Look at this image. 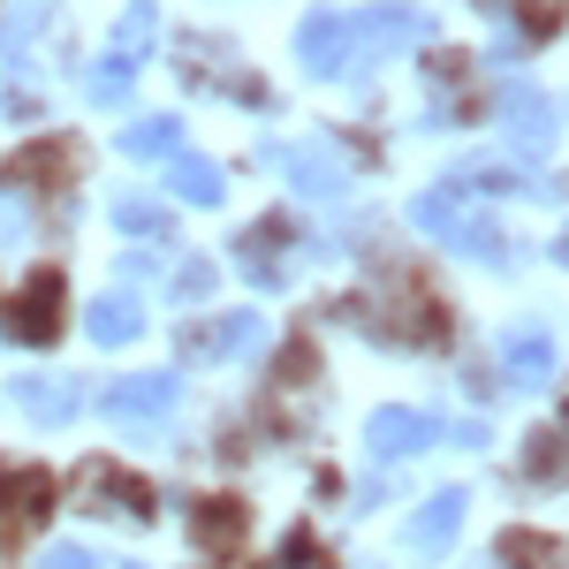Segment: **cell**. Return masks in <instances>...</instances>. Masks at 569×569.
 Instances as JSON below:
<instances>
[{
    "instance_id": "obj_18",
    "label": "cell",
    "mask_w": 569,
    "mask_h": 569,
    "mask_svg": "<svg viewBox=\"0 0 569 569\" xmlns=\"http://www.w3.org/2000/svg\"><path fill=\"white\" fill-rule=\"evenodd\" d=\"M228 335H220V357H251V350H266V319L259 311H236V319H220Z\"/></svg>"
},
{
    "instance_id": "obj_8",
    "label": "cell",
    "mask_w": 569,
    "mask_h": 569,
    "mask_svg": "<svg viewBox=\"0 0 569 569\" xmlns=\"http://www.w3.org/2000/svg\"><path fill=\"white\" fill-rule=\"evenodd\" d=\"M501 380L509 388H547L555 380V335L547 327H509L501 335Z\"/></svg>"
},
{
    "instance_id": "obj_6",
    "label": "cell",
    "mask_w": 569,
    "mask_h": 569,
    "mask_svg": "<svg viewBox=\"0 0 569 569\" xmlns=\"http://www.w3.org/2000/svg\"><path fill=\"white\" fill-rule=\"evenodd\" d=\"M61 297H69V289H61V273L39 266V273H31V289L8 305V335H23V342H53V335H61Z\"/></svg>"
},
{
    "instance_id": "obj_24",
    "label": "cell",
    "mask_w": 569,
    "mask_h": 569,
    "mask_svg": "<svg viewBox=\"0 0 569 569\" xmlns=\"http://www.w3.org/2000/svg\"><path fill=\"white\" fill-rule=\"evenodd\" d=\"M555 448H562L555 433H531V471H539V479H555V463H562Z\"/></svg>"
},
{
    "instance_id": "obj_7",
    "label": "cell",
    "mask_w": 569,
    "mask_h": 569,
    "mask_svg": "<svg viewBox=\"0 0 569 569\" xmlns=\"http://www.w3.org/2000/svg\"><path fill=\"white\" fill-rule=\"evenodd\" d=\"M493 114L509 122V144H517V152H547V137H555V107H547V91L501 84V91H493Z\"/></svg>"
},
{
    "instance_id": "obj_21",
    "label": "cell",
    "mask_w": 569,
    "mask_h": 569,
    "mask_svg": "<svg viewBox=\"0 0 569 569\" xmlns=\"http://www.w3.org/2000/svg\"><path fill=\"white\" fill-rule=\"evenodd\" d=\"M562 16H569V0H525V31H531V39H547Z\"/></svg>"
},
{
    "instance_id": "obj_5",
    "label": "cell",
    "mask_w": 569,
    "mask_h": 569,
    "mask_svg": "<svg viewBox=\"0 0 569 569\" xmlns=\"http://www.w3.org/2000/svg\"><path fill=\"white\" fill-rule=\"evenodd\" d=\"M297 61H305V69H319V77H350V69H357L350 16H335V8L305 16V31H297Z\"/></svg>"
},
{
    "instance_id": "obj_20",
    "label": "cell",
    "mask_w": 569,
    "mask_h": 569,
    "mask_svg": "<svg viewBox=\"0 0 569 569\" xmlns=\"http://www.w3.org/2000/svg\"><path fill=\"white\" fill-rule=\"evenodd\" d=\"M114 220H122L130 236H160V228H168V213H160L152 198H122V206H114Z\"/></svg>"
},
{
    "instance_id": "obj_13",
    "label": "cell",
    "mask_w": 569,
    "mask_h": 569,
    "mask_svg": "<svg viewBox=\"0 0 569 569\" xmlns=\"http://www.w3.org/2000/svg\"><path fill=\"white\" fill-rule=\"evenodd\" d=\"M84 327H91V342H130V335H144V305H137L130 289H107V297H91L84 305Z\"/></svg>"
},
{
    "instance_id": "obj_12",
    "label": "cell",
    "mask_w": 569,
    "mask_h": 569,
    "mask_svg": "<svg viewBox=\"0 0 569 569\" xmlns=\"http://www.w3.org/2000/svg\"><path fill=\"white\" fill-rule=\"evenodd\" d=\"M77 486H84L91 501H107L99 517H144V509H152V486L130 479V471H114V463H91V471H84Z\"/></svg>"
},
{
    "instance_id": "obj_15",
    "label": "cell",
    "mask_w": 569,
    "mask_h": 569,
    "mask_svg": "<svg viewBox=\"0 0 569 569\" xmlns=\"http://www.w3.org/2000/svg\"><path fill=\"white\" fill-rule=\"evenodd\" d=\"M168 190H176L182 206H220V198H228V176H220L213 160L182 152V160H168Z\"/></svg>"
},
{
    "instance_id": "obj_16",
    "label": "cell",
    "mask_w": 569,
    "mask_h": 569,
    "mask_svg": "<svg viewBox=\"0 0 569 569\" xmlns=\"http://www.w3.org/2000/svg\"><path fill=\"white\" fill-rule=\"evenodd\" d=\"M176 144H182V122H176V114H144V122H130V130H122V152H130V160H168Z\"/></svg>"
},
{
    "instance_id": "obj_23",
    "label": "cell",
    "mask_w": 569,
    "mask_h": 569,
    "mask_svg": "<svg viewBox=\"0 0 569 569\" xmlns=\"http://www.w3.org/2000/svg\"><path fill=\"white\" fill-rule=\"evenodd\" d=\"M206 289H213V266H190V273H176V297H182V305H198Z\"/></svg>"
},
{
    "instance_id": "obj_2",
    "label": "cell",
    "mask_w": 569,
    "mask_h": 569,
    "mask_svg": "<svg viewBox=\"0 0 569 569\" xmlns=\"http://www.w3.org/2000/svg\"><path fill=\"white\" fill-rule=\"evenodd\" d=\"M418 39H433V16L410 8V0H380V8L350 16V53L357 61H388V53H402V46H418Z\"/></svg>"
},
{
    "instance_id": "obj_19",
    "label": "cell",
    "mask_w": 569,
    "mask_h": 569,
    "mask_svg": "<svg viewBox=\"0 0 569 569\" xmlns=\"http://www.w3.org/2000/svg\"><path fill=\"white\" fill-rule=\"evenodd\" d=\"M91 99H99V107H114V99H130V61H122V53L91 69Z\"/></svg>"
},
{
    "instance_id": "obj_4",
    "label": "cell",
    "mask_w": 569,
    "mask_h": 569,
    "mask_svg": "<svg viewBox=\"0 0 569 569\" xmlns=\"http://www.w3.org/2000/svg\"><path fill=\"white\" fill-rule=\"evenodd\" d=\"M266 160L297 182V198H311V206H342V190H350V176H342V160H335V152H311V144H273Z\"/></svg>"
},
{
    "instance_id": "obj_10",
    "label": "cell",
    "mask_w": 569,
    "mask_h": 569,
    "mask_svg": "<svg viewBox=\"0 0 569 569\" xmlns=\"http://www.w3.org/2000/svg\"><path fill=\"white\" fill-rule=\"evenodd\" d=\"M433 418L426 410H372V426H365V440H372V456H418V448H433Z\"/></svg>"
},
{
    "instance_id": "obj_9",
    "label": "cell",
    "mask_w": 569,
    "mask_h": 569,
    "mask_svg": "<svg viewBox=\"0 0 569 569\" xmlns=\"http://www.w3.org/2000/svg\"><path fill=\"white\" fill-rule=\"evenodd\" d=\"M463 509H471V501H463V486L433 493V501H426V509L410 517V531H402V539H410V555H440V547H448V539L463 531Z\"/></svg>"
},
{
    "instance_id": "obj_26",
    "label": "cell",
    "mask_w": 569,
    "mask_h": 569,
    "mask_svg": "<svg viewBox=\"0 0 569 569\" xmlns=\"http://www.w3.org/2000/svg\"><path fill=\"white\" fill-rule=\"evenodd\" d=\"M0 228H16V213H8V206H0Z\"/></svg>"
},
{
    "instance_id": "obj_22",
    "label": "cell",
    "mask_w": 569,
    "mask_h": 569,
    "mask_svg": "<svg viewBox=\"0 0 569 569\" xmlns=\"http://www.w3.org/2000/svg\"><path fill=\"white\" fill-rule=\"evenodd\" d=\"M152 53V23H144V0H137V16L122 23V61H144Z\"/></svg>"
},
{
    "instance_id": "obj_3",
    "label": "cell",
    "mask_w": 569,
    "mask_h": 569,
    "mask_svg": "<svg viewBox=\"0 0 569 569\" xmlns=\"http://www.w3.org/2000/svg\"><path fill=\"white\" fill-rule=\"evenodd\" d=\"M176 402H182L176 372H137V380H114V388L99 395V410H107L114 426H160Z\"/></svg>"
},
{
    "instance_id": "obj_1",
    "label": "cell",
    "mask_w": 569,
    "mask_h": 569,
    "mask_svg": "<svg viewBox=\"0 0 569 569\" xmlns=\"http://www.w3.org/2000/svg\"><path fill=\"white\" fill-rule=\"evenodd\" d=\"M410 220H418L426 236H440L448 251H463V259L509 266V236L486 220V206H471V198H463V182H433V190L410 206Z\"/></svg>"
},
{
    "instance_id": "obj_25",
    "label": "cell",
    "mask_w": 569,
    "mask_h": 569,
    "mask_svg": "<svg viewBox=\"0 0 569 569\" xmlns=\"http://www.w3.org/2000/svg\"><path fill=\"white\" fill-rule=\"evenodd\" d=\"M46 569H99V562H91L84 547H53V555H46Z\"/></svg>"
},
{
    "instance_id": "obj_17",
    "label": "cell",
    "mask_w": 569,
    "mask_h": 569,
    "mask_svg": "<svg viewBox=\"0 0 569 569\" xmlns=\"http://www.w3.org/2000/svg\"><path fill=\"white\" fill-rule=\"evenodd\" d=\"M236 539H243V501H228V493H220V501H206V509H198V547H236Z\"/></svg>"
},
{
    "instance_id": "obj_14",
    "label": "cell",
    "mask_w": 569,
    "mask_h": 569,
    "mask_svg": "<svg viewBox=\"0 0 569 569\" xmlns=\"http://www.w3.org/2000/svg\"><path fill=\"white\" fill-rule=\"evenodd\" d=\"M509 569H569V547L555 539V531H531V525H517V531H501V547H493Z\"/></svg>"
},
{
    "instance_id": "obj_11",
    "label": "cell",
    "mask_w": 569,
    "mask_h": 569,
    "mask_svg": "<svg viewBox=\"0 0 569 569\" xmlns=\"http://www.w3.org/2000/svg\"><path fill=\"white\" fill-rule=\"evenodd\" d=\"M16 410H23L31 426H69V418H77V380L31 372V380H16Z\"/></svg>"
}]
</instances>
